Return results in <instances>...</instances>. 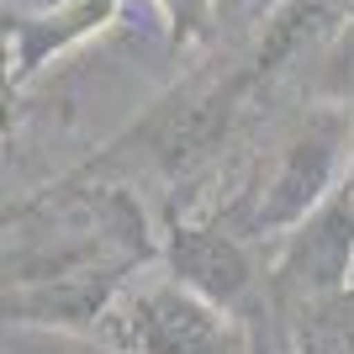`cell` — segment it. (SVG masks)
I'll use <instances>...</instances> for the list:
<instances>
[{
	"label": "cell",
	"mask_w": 354,
	"mask_h": 354,
	"mask_svg": "<svg viewBox=\"0 0 354 354\" xmlns=\"http://www.w3.org/2000/svg\"><path fill=\"white\" fill-rule=\"evenodd\" d=\"M344 148H354V117L339 106H317L296 122L275 159L233 207L222 212V227L238 238H286L296 233L328 196L344 169Z\"/></svg>",
	"instance_id": "cell-1"
},
{
	"label": "cell",
	"mask_w": 354,
	"mask_h": 354,
	"mask_svg": "<svg viewBox=\"0 0 354 354\" xmlns=\"http://www.w3.org/2000/svg\"><path fill=\"white\" fill-rule=\"evenodd\" d=\"M117 354H254L243 312H227L169 270H138L90 333Z\"/></svg>",
	"instance_id": "cell-2"
},
{
	"label": "cell",
	"mask_w": 354,
	"mask_h": 354,
	"mask_svg": "<svg viewBox=\"0 0 354 354\" xmlns=\"http://www.w3.org/2000/svg\"><path fill=\"white\" fill-rule=\"evenodd\" d=\"M354 286V175L296 233H286L281 259L265 275V291L275 307H301L312 296Z\"/></svg>",
	"instance_id": "cell-3"
},
{
	"label": "cell",
	"mask_w": 354,
	"mask_h": 354,
	"mask_svg": "<svg viewBox=\"0 0 354 354\" xmlns=\"http://www.w3.org/2000/svg\"><path fill=\"white\" fill-rule=\"evenodd\" d=\"M164 270L175 275L180 286L201 291L207 301L227 312H249L259 296H265V275H254V259H249V243L238 233H227L222 222H175L169 238L159 249Z\"/></svg>",
	"instance_id": "cell-4"
},
{
	"label": "cell",
	"mask_w": 354,
	"mask_h": 354,
	"mask_svg": "<svg viewBox=\"0 0 354 354\" xmlns=\"http://www.w3.org/2000/svg\"><path fill=\"white\" fill-rule=\"evenodd\" d=\"M117 0H69L59 16H43V21H27V16H6V43H16V69L11 80H27L37 64H48V53H59L69 37L101 27V16H111Z\"/></svg>",
	"instance_id": "cell-5"
},
{
	"label": "cell",
	"mask_w": 354,
	"mask_h": 354,
	"mask_svg": "<svg viewBox=\"0 0 354 354\" xmlns=\"http://www.w3.org/2000/svg\"><path fill=\"white\" fill-rule=\"evenodd\" d=\"M249 333H254V354H301L296 349V339H291V323H286V312L275 307V296H259L249 312Z\"/></svg>",
	"instance_id": "cell-6"
},
{
	"label": "cell",
	"mask_w": 354,
	"mask_h": 354,
	"mask_svg": "<svg viewBox=\"0 0 354 354\" xmlns=\"http://www.w3.org/2000/svg\"><path fill=\"white\" fill-rule=\"evenodd\" d=\"M212 6H217V0H169V16H175L180 37H207L212 32Z\"/></svg>",
	"instance_id": "cell-7"
},
{
	"label": "cell",
	"mask_w": 354,
	"mask_h": 354,
	"mask_svg": "<svg viewBox=\"0 0 354 354\" xmlns=\"http://www.w3.org/2000/svg\"><path fill=\"white\" fill-rule=\"evenodd\" d=\"M233 6H238V11H243V16H265V21H270L281 0H233Z\"/></svg>",
	"instance_id": "cell-8"
}]
</instances>
